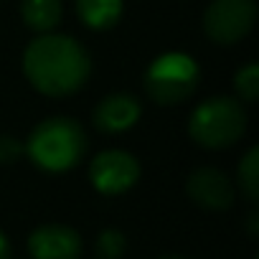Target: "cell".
<instances>
[{
    "instance_id": "cell-4",
    "label": "cell",
    "mask_w": 259,
    "mask_h": 259,
    "mask_svg": "<svg viewBox=\"0 0 259 259\" xmlns=\"http://www.w3.org/2000/svg\"><path fill=\"white\" fill-rule=\"evenodd\" d=\"M198 84V66L188 54H163L158 56L148 74L145 89L158 104H178L193 94Z\"/></svg>"
},
{
    "instance_id": "cell-8",
    "label": "cell",
    "mask_w": 259,
    "mask_h": 259,
    "mask_svg": "<svg viewBox=\"0 0 259 259\" xmlns=\"http://www.w3.org/2000/svg\"><path fill=\"white\" fill-rule=\"evenodd\" d=\"M188 196L196 206L208 211H224L234 203L231 181L216 168H198L188 178Z\"/></svg>"
},
{
    "instance_id": "cell-10",
    "label": "cell",
    "mask_w": 259,
    "mask_h": 259,
    "mask_svg": "<svg viewBox=\"0 0 259 259\" xmlns=\"http://www.w3.org/2000/svg\"><path fill=\"white\" fill-rule=\"evenodd\" d=\"M76 11L89 28H112L122 16V0H76Z\"/></svg>"
},
{
    "instance_id": "cell-11",
    "label": "cell",
    "mask_w": 259,
    "mask_h": 259,
    "mask_svg": "<svg viewBox=\"0 0 259 259\" xmlns=\"http://www.w3.org/2000/svg\"><path fill=\"white\" fill-rule=\"evenodd\" d=\"M21 16L28 28L49 33L61 21V0H23Z\"/></svg>"
},
{
    "instance_id": "cell-7",
    "label": "cell",
    "mask_w": 259,
    "mask_h": 259,
    "mask_svg": "<svg viewBox=\"0 0 259 259\" xmlns=\"http://www.w3.org/2000/svg\"><path fill=\"white\" fill-rule=\"evenodd\" d=\"M28 251L33 259H79L81 236L71 226L46 224L28 236Z\"/></svg>"
},
{
    "instance_id": "cell-14",
    "label": "cell",
    "mask_w": 259,
    "mask_h": 259,
    "mask_svg": "<svg viewBox=\"0 0 259 259\" xmlns=\"http://www.w3.org/2000/svg\"><path fill=\"white\" fill-rule=\"evenodd\" d=\"M234 89L244 102H256V94H259V69H256V64H249L236 74Z\"/></svg>"
},
{
    "instance_id": "cell-15",
    "label": "cell",
    "mask_w": 259,
    "mask_h": 259,
    "mask_svg": "<svg viewBox=\"0 0 259 259\" xmlns=\"http://www.w3.org/2000/svg\"><path fill=\"white\" fill-rule=\"evenodd\" d=\"M23 153H26V148H23L16 138H11V135H0V163H3V165L16 163Z\"/></svg>"
},
{
    "instance_id": "cell-5",
    "label": "cell",
    "mask_w": 259,
    "mask_h": 259,
    "mask_svg": "<svg viewBox=\"0 0 259 259\" xmlns=\"http://www.w3.org/2000/svg\"><path fill=\"white\" fill-rule=\"evenodd\" d=\"M256 21L254 0H213L203 16V28L216 44H236L246 38Z\"/></svg>"
},
{
    "instance_id": "cell-17",
    "label": "cell",
    "mask_w": 259,
    "mask_h": 259,
    "mask_svg": "<svg viewBox=\"0 0 259 259\" xmlns=\"http://www.w3.org/2000/svg\"><path fill=\"white\" fill-rule=\"evenodd\" d=\"M165 259H178V256H165Z\"/></svg>"
},
{
    "instance_id": "cell-13",
    "label": "cell",
    "mask_w": 259,
    "mask_h": 259,
    "mask_svg": "<svg viewBox=\"0 0 259 259\" xmlns=\"http://www.w3.org/2000/svg\"><path fill=\"white\" fill-rule=\"evenodd\" d=\"M99 259H119L127 249V241H124V234L117 231V229H104L99 236H97V244H94Z\"/></svg>"
},
{
    "instance_id": "cell-9",
    "label": "cell",
    "mask_w": 259,
    "mask_h": 259,
    "mask_svg": "<svg viewBox=\"0 0 259 259\" xmlns=\"http://www.w3.org/2000/svg\"><path fill=\"white\" fill-rule=\"evenodd\" d=\"M140 117V104L130 94H109L94 107V124L102 133H122L133 127Z\"/></svg>"
},
{
    "instance_id": "cell-3",
    "label": "cell",
    "mask_w": 259,
    "mask_h": 259,
    "mask_svg": "<svg viewBox=\"0 0 259 259\" xmlns=\"http://www.w3.org/2000/svg\"><path fill=\"white\" fill-rule=\"evenodd\" d=\"M191 138L203 148H229L246 130V109L234 97H211L191 114Z\"/></svg>"
},
{
    "instance_id": "cell-2",
    "label": "cell",
    "mask_w": 259,
    "mask_h": 259,
    "mask_svg": "<svg viewBox=\"0 0 259 259\" xmlns=\"http://www.w3.org/2000/svg\"><path fill=\"white\" fill-rule=\"evenodd\" d=\"M87 150V135L79 122L69 117L44 119L28 138L26 153L36 165L51 173H64L74 168Z\"/></svg>"
},
{
    "instance_id": "cell-6",
    "label": "cell",
    "mask_w": 259,
    "mask_h": 259,
    "mask_svg": "<svg viewBox=\"0 0 259 259\" xmlns=\"http://www.w3.org/2000/svg\"><path fill=\"white\" fill-rule=\"evenodd\" d=\"M89 178H92V186L99 193L117 196V193H124L127 188H133L138 183L140 165L124 150H104L92 160Z\"/></svg>"
},
{
    "instance_id": "cell-12",
    "label": "cell",
    "mask_w": 259,
    "mask_h": 259,
    "mask_svg": "<svg viewBox=\"0 0 259 259\" xmlns=\"http://www.w3.org/2000/svg\"><path fill=\"white\" fill-rule=\"evenodd\" d=\"M239 186L249 201L259 198V150L251 148L239 163Z\"/></svg>"
},
{
    "instance_id": "cell-1",
    "label": "cell",
    "mask_w": 259,
    "mask_h": 259,
    "mask_svg": "<svg viewBox=\"0 0 259 259\" xmlns=\"http://www.w3.org/2000/svg\"><path fill=\"white\" fill-rule=\"evenodd\" d=\"M23 71L38 92L64 97L84 87L89 76V54L69 36L46 33L26 49Z\"/></svg>"
},
{
    "instance_id": "cell-16",
    "label": "cell",
    "mask_w": 259,
    "mask_h": 259,
    "mask_svg": "<svg viewBox=\"0 0 259 259\" xmlns=\"http://www.w3.org/2000/svg\"><path fill=\"white\" fill-rule=\"evenodd\" d=\"M11 256V246H8V239L0 234V259H8Z\"/></svg>"
}]
</instances>
